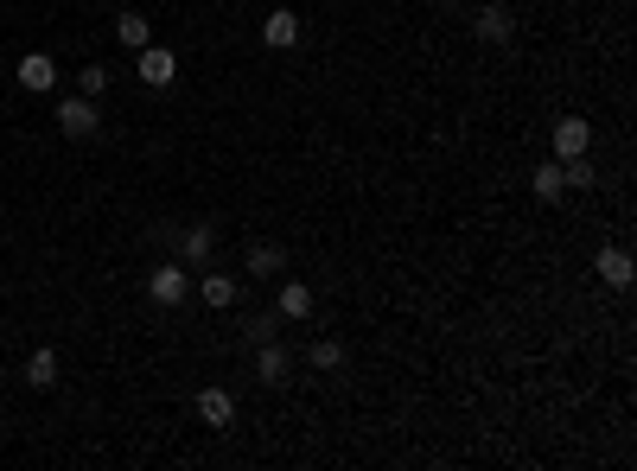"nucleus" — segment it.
Instances as JSON below:
<instances>
[{
  "instance_id": "13",
  "label": "nucleus",
  "mask_w": 637,
  "mask_h": 471,
  "mask_svg": "<svg viewBox=\"0 0 637 471\" xmlns=\"http://www.w3.org/2000/svg\"><path fill=\"white\" fill-rule=\"evenodd\" d=\"M510 26H516V20H510L504 7H485V13H478V20H472V32H478V39H485V45H504V39H510Z\"/></svg>"
},
{
  "instance_id": "9",
  "label": "nucleus",
  "mask_w": 637,
  "mask_h": 471,
  "mask_svg": "<svg viewBox=\"0 0 637 471\" xmlns=\"http://www.w3.org/2000/svg\"><path fill=\"white\" fill-rule=\"evenodd\" d=\"M274 312H281V319H313V287H306V281H287L281 293H274Z\"/></svg>"
},
{
  "instance_id": "12",
  "label": "nucleus",
  "mask_w": 637,
  "mask_h": 471,
  "mask_svg": "<svg viewBox=\"0 0 637 471\" xmlns=\"http://www.w3.org/2000/svg\"><path fill=\"white\" fill-rule=\"evenodd\" d=\"M243 268L249 274H281L287 268V249H281V242H255V249L243 255Z\"/></svg>"
},
{
  "instance_id": "21",
  "label": "nucleus",
  "mask_w": 637,
  "mask_h": 471,
  "mask_svg": "<svg viewBox=\"0 0 637 471\" xmlns=\"http://www.w3.org/2000/svg\"><path fill=\"white\" fill-rule=\"evenodd\" d=\"M561 191H567V179H561V166H542V172H536V198H542V204H555Z\"/></svg>"
},
{
  "instance_id": "20",
  "label": "nucleus",
  "mask_w": 637,
  "mask_h": 471,
  "mask_svg": "<svg viewBox=\"0 0 637 471\" xmlns=\"http://www.w3.org/2000/svg\"><path fill=\"white\" fill-rule=\"evenodd\" d=\"M102 90H109V71H102V64H83V71H77V96H102Z\"/></svg>"
},
{
  "instance_id": "5",
  "label": "nucleus",
  "mask_w": 637,
  "mask_h": 471,
  "mask_svg": "<svg viewBox=\"0 0 637 471\" xmlns=\"http://www.w3.org/2000/svg\"><path fill=\"white\" fill-rule=\"evenodd\" d=\"M13 77H20V90H32V96L58 90V64H51L45 51H26V58H20V71H13Z\"/></svg>"
},
{
  "instance_id": "7",
  "label": "nucleus",
  "mask_w": 637,
  "mask_h": 471,
  "mask_svg": "<svg viewBox=\"0 0 637 471\" xmlns=\"http://www.w3.org/2000/svg\"><path fill=\"white\" fill-rule=\"evenodd\" d=\"M172 77H179V58L160 51V45H147V51H141V83H147V90H166Z\"/></svg>"
},
{
  "instance_id": "19",
  "label": "nucleus",
  "mask_w": 637,
  "mask_h": 471,
  "mask_svg": "<svg viewBox=\"0 0 637 471\" xmlns=\"http://www.w3.org/2000/svg\"><path fill=\"white\" fill-rule=\"evenodd\" d=\"M306 363H313V370H344V344L338 338H319L313 351H306Z\"/></svg>"
},
{
  "instance_id": "11",
  "label": "nucleus",
  "mask_w": 637,
  "mask_h": 471,
  "mask_svg": "<svg viewBox=\"0 0 637 471\" xmlns=\"http://www.w3.org/2000/svg\"><path fill=\"white\" fill-rule=\"evenodd\" d=\"M26 382H32V389H58V351L39 344V351L26 357Z\"/></svg>"
},
{
  "instance_id": "8",
  "label": "nucleus",
  "mask_w": 637,
  "mask_h": 471,
  "mask_svg": "<svg viewBox=\"0 0 637 471\" xmlns=\"http://www.w3.org/2000/svg\"><path fill=\"white\" fill-rule=\"evenodd\" d=\"M198 421H204V427H217V433H223V427H236V401L223 395V389H198Z\"/></svg>"
},
{
  "instance_id": "14",
  "label": "nucleus",
  "mask_w": 637,
  "mask_h": 471,
  "mask_svg": "<svg viewBox=\"0 0 637 471\" xmlns=\"http://www.w3.org/2000/svg\"><path fill=\"white\" fill-rule=\"evenodd\" d=\"M262 39H268L274 51H287V45H294V39H300V20H294V13H287V7H281V13H268V26H262Z\"/></svg>"
},
{
  "instance_id": "1",
  "label": "nucleus",
  "mask_w": 637,
  "mask_h": 471,
  "mask_svg": "<svg viewBox=\"0 0 637 471\" xmlns=\"http://www.w3.org/2000/svg\"><path fill=\"white\" fill-rule=\"evenodd\" d=\"M147 293L160 306H185V293H192V268H185V261H160V268L147 274Z\"/></svg>"
},
{
  "instance_id": "6",
  "label": "nucleus",
  "mask_w": 637,
  "mask_h": 471,
  "mask_svg": "<svg viewBox=\"0 0 637 471\" xmlns=\"http://www.w3.org/2000/svg\"><path fill=\"white\" fill-rule=\"evenodd\" d=\"M587 147H593V128L580 115H561L555 121V153H561V160H574V153H587Z\"/></svg>"
},
{
  "instance_id": "10",
  "label": "nucleus",
  "mask_w": 637,
  "mask_h": 471,
  "mask_svg": "<svg viewBox=\"0 0 637 471\" xmlns=\"http://www.w3.org/2000/svg\"><path fill=\"white\" fill-rule=\"evenodd\" d=\"M593 274H599L606 287H631V255H625V249H599Z\"/></svg>"
},
{
  "instance_id": "15",
  "label": "nucleus",
  "mask_w": 637,
  "mask_h": 471,
  "mask_svg": "<svg viewBox=\"0 0 637 471\" xmlns=\"http://www.w3.org/2000/svg\"><path fill=\"white\" fill-rule=\"evenodd\" d=\"M115 39H122L128 51H147L153 45V26L141 20V13H122V20H115Z\"/></svg>"
},
{
  "instance_id": "17",
  "label": "nucleus",
  "mask_w": 637,
  "mask_h": 471,
  "mask_svg": "<svg viewBox=\"0 0 637 471\" xmlns=\"http://www.w3.org/2000/svg\"><path fill=\"white\" fill-rule=\"evenodd\" d=\"M268 338H281V312H255V319L243 325V344L255 351V344H268Z\"/></svg>"
},
{
  "instance_id": "3",
  "label": "nucleus",
  "mask_w": 637,
  "mask_h": 471,
  "mask_svg": "<svg viewBox=\"0 0 637 471\" xmlns=\"http://www.w3.org/2000/svg\"><path fill=\"white\" fill-rule=\"evenodd\" d=\"M166 242L179 249L185 268H204V261H211V249H217V230H211V223H192V230H166Z\"/></svg>"
},
{
  "instance_id": "18",
  "label": "nucleus",
  "mask_w": 637,
  "mask_h": 471,
  "mask_svg": "<svg viewBox=\"0 0 637 471\" xmlns=\"http://www.w3.org/2000/svg\"><path fill=\"white\" fill-rule=\"evenodd\" d=\"M561 179L574 185V191H593V185H599V172H593V160H587V153H574V160L561 166Z\"/></svg>"
},
{
  "instance_id": "4",
  "label": "nucleus",
  "mask_w": 637,
  "mask_h": 471,
  "mask_svg": "<svg viewBox=\"0 0 637 471\" xmlns=\"http://www.w3.org/2000/svg\"><path fill=\"white\" fill-rule=\"evenodd\" d=\"M255 376L268 382V389H281L287 376H294V351H287L281 338H268V344H255Z\"/></svg>"
},
{
  "instance_id": "16",
  "label": "nucleus",
  "mask_w": 637,
  "mask_h": 471,
  "mask_svg": "<svg viewBox=\"0 0 637 471\" xmlns=\"http://www.w3.org/2000/svg\"><path fill=\"white\" fill-rule=\"evenodd\" d=\"M198 293H204V306H236V281H230V274H204V281H198Z\"/></svg>"
},
{
  "instance_id": "22",
  "label": "nucleus",
  "mask_w": 637,
  "mask_h": 471,
  "mask_svg": "<svg viewBox=\"0 0 637 471\" xmlns=\"http://www.w3.org/2000/svg\"><path fill=\"white\" fill-rule=\"evenodd\" d=\"M446 7H459V0H446Z\"/></svg>"
},
{
  "instance_id": "2",
  "label": "nucleus",
  "mask_w": 637,
  "mask_h": 471,
  "mask_svg": "<svg viewBox=\"0 0 637 471\" xmlns=\"http://www.w3.org/2000/svg\"><path fill=\"white\" fill-rule=\"evenodd\" d=\"M58 128L71 134V141H96V128H102L96 102H90V96H64V102H58Z\"/></svg>"
}]
</instances>
